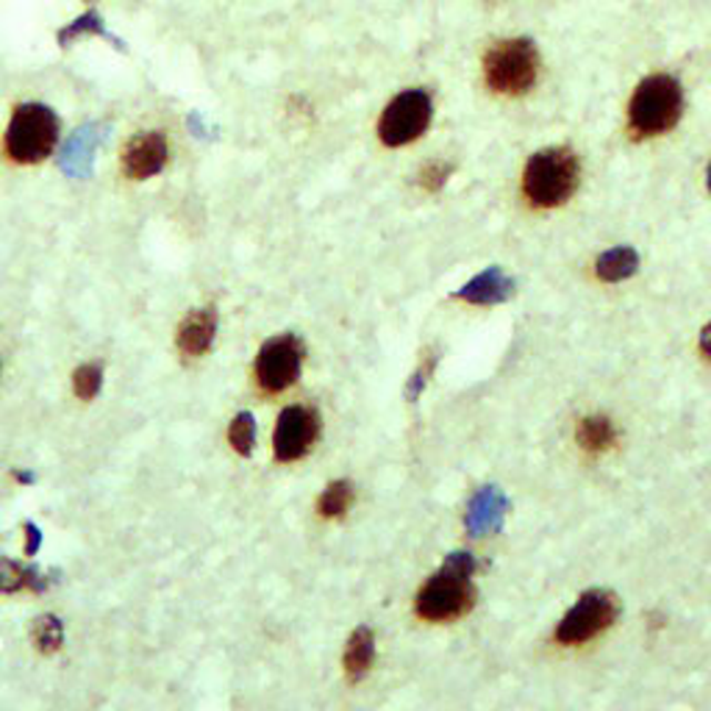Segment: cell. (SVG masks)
Returning a JSON list of instances; mask_svg holds the SVG:
<instances>
[{"label": "cell", "mask_w": 711, "mask_h": 711, "mask_svg": "<svg viewBox=\"0 0 711 711\" xmlns=\"http://www.w3.org/2000/svg\"><path fill=\"white\" fill-rule=\"evenodd\" d=\"M473 572H476V559L470 553L448 556L443 570L428 578L417 592V617L426 622H454L465 617L476 603Z\"/></svg>", "instance_id": "cell-1"}, {"label": "cell", "mask_w": 711, "mask_h": 711, "mask_svg": "<svg viewBox=\"0 0 711 711\" xmlns=\"http://www.w3.org/2000/svg\"><path fill=\"white\" fill-rule=\"evenodd\" d=\"M581 179V164L570 148L537 151L522 173V195L537 209H556L572 197Z\"/></svg>", "instance_id": "cell-2"}, {"label": "cell", "mask_w": 711, "mask_h": 711, "mask_svg": "<svg viewBox=\"0 0 711 711\" xmlns=\"http://www.w3.org/2000/svg\"><path fill=\"white\" fill-rule=\"evenodd\" d=\"M681 84L664 73L648 75L644 81H639L631 101H628V131L639 140L667 134L681 120Z\"/></svg>", "instance_id": "cell-3"}, {"label": "cell", "mask_w": 711, "mask_h": 711, "mask_svg": "<svg viewBox=\"0 0 711 711\" xmlns=\"http://www.w3.org/2000/svg\"><path fill=\"white\" fill-rule=\"evenodd\" d=\"M59 142V118L45 103H23L9 120L3 151L14 164H40Z\"/></svg>", "instance_id": "cell-4"}, {"label": "cell", "mask_w": 711, "mask_h": 711, "mask_svg": "<svg viewBox=\"0 0 711 711\" xmlns=\"http://www.w3.org/2000/svg\"><path fill=\"white\" fill-rule=\"evenodd\" d=\"M539 79V53L531 40L495 42L484 57V81L498 95H526Z\"/></svg>", "instance_id": "cell-5"}, {"label": "cell", "mask_w": 711, "mask_h": 711, "mask_svg": "<svg viewBox=\"0 0 711 711\" xmlns=\"http://www.w3.org/2000/svg\"><path fill=\"white\" fill-rule=\"evenodd\" d=\"M434 118V103L426 90H404L395 95L378 120V136L387 148H404L420 140Z\"/></svg>", "instance_id": "cell-6"}, {"label": "cell", "mask_w": 711, "mask_h": 711, "mask_svg": "<svg viewBox=\"0 0 711 711\" xmlns=\"http://www.w3.org/2000/svg\"><path fill=\"white\" fill-rule=\"evenodd\" d=\"M620 614V600L614 592L606 589H589L578 598V603L561 617L556 626V642L559 644H583L589 639L600 637L606 628L614 626Z\"/></svg>", "instance_id": "cell-7"}, {"label": "cell", "mask_w": 711, "mask_h": 711, "mask_svg": "<svg viewBox=\"0 0 711 711\" xmlns=\"http://www.w3.org/2000/svg\"><path fill=\"white\" fill-rule=\"evenodd\" d=\"M303 367V345L297 336L281 334L262 345L256 356V384L262 393L281 395L301 378Z\"/></svg>", "instance_id": "cell-8"}, {"label": "cell", "mask_w": 711, "mask_h": 711, "mask_svg": "<svg viewBox=\"0 0 711 711\" xmlns=\"http://www.w3.org/2000/svg\"><path fill=\"white\" fill-rule=\"evenodd\" d=\"M319 437V417L308 406H286L278 415L273 431V454L275 459L290 465L303 459L314 448Z\"/></svg>", "instance_id": "cell-9"}, {"label": "cell", "mask_w": 711, "mask_h": 711, "mask_svg": "<svg viewBox=\"0 0 711 711\" xmlns=\"http://www.w3.org/2000/svg\"><path fill=\"white\" fill-rule=\"evenodd\" d=\"M170 156L167 136L162 131H142L134 140H129L123 151V173L131 181L153 179L164 170Z\"/></svg>", "instance_id": "cell-10"}, {"label": "cell", "mask_w": 711, "mask_h": 711, "mask_svg": "<svg viewBox=\"0 0 711 711\" xmlns=\"http://www.w3.org/2000/svg\"><path fill=\"white\" fill-rule=\"evenodd\" d=\"M214 334H217V312L212 306L209 308H195L184 317V323L179 325V334H175V342H179V351L190 359H197L203 353L212 347Z\"/></svg>", "instance_id": "cell-11"}, {"label": "cell", "mask_w": 711, "mask_h": 711, "mask_svg": "<svg viewBox=\"0 0 711 711\" xmlns=\"http://www.w3.org/2000/svg\"><path fill=\"white\" fill-rule=\"evenodd\" d=\"M373 659H376V633L370 628H356L351 633L345 644V656H342V664H345V672L351 681H362V678L370 672Z\"/></svg>", "instance_id": "cell-12"}, {"label": "cell", "mask_w": 711, "mask_h": 711, "mask_svg": "<svg viewBox=\"0 0 711 711\" xmlns=\"http://www.w3.org/2000/svg\"><path fill=\"white\" fill-rule=\"evenodd\" d=\"M515 284L500 273V267H489L478 278H473L465 290H459V297L467 303H498L511 295Z\"/></svg>", "instance_id": "cell-13"}, {"label": "cell", "mask_w": 711, "mask_h": 711, "mask_svg": "<svg viewBox=\"0 0 711 711\" xmlns=\"http://www.w3.org/2000/svg\"><path fill=\"white\" fill-rule=\"evenodd\" d=\"M614 439L617 431L609 417L592 415L578 420L576 443L581 445V450H587V454H603V450H609L611 445H614Z\"/></svg>", "instance_id": "cell-14"}, {"label": "cell", "mask_w": 711, "mask_h": 711, "mask_svg": "<svg viewBox=\"0 0 711 711\" xmlns=\"http://www.w3.org/2000/svg\"><path fill=\"white\" fill-rule=\"evenodd\" d=\"M639 256L633 247H611L603 256L595 262V275H598L603 284H614V281H626L637 273Z\"/></svg>", "instance_id": "cell-15"}, {"label": "cell", "mask_w": 711, "mask_h": 711, "mask_svg": "<svg viewBox=\"0 0 711 711\" xmlns=\"http://www.w3.org/2000/svg\"><path fill=\"white\" fill-rule=\"evenodd\" d=\"M353 498H356V489H353L351 481H331L317 498V515L325 517V520L345 517L351 511Z\"/></svg>", "instance_id": "cell-16"}, {"label": "cell", "mask_w": 711, "mask_h": 711, "mask_svg": "<svg viewBox=\"0 0 711 711\" xmlns=\"http://www.w3.org/2000/svg\"><path fill=\"white\" fill-rule=\"evenodd\" d=\"M20 589H34V592H42L45 589V581L40 578L37 570H23L18 561L3 559L0 561V592H20Z\"/></svg>", "instance_id": "cell-17"}, {"label": "cell", "mask_w": 711, "mask_h": 711, "mask_svg": "<svg viewBox=\"0 0 711 711\" xmlns=\"http://www.w3.org/2000/svg\"><path fill=\"white\" fill-rule=\"evenodd\" d=\"M81 37H103V40H109V42H114L118 48H123V42H120L118 37L109 34L106 26H103L101 14H98V12L81 14V18L75 20V23H70L68 29L59 31V42H62V45H70V42L81 40Z\"/></svg>", "instance_id": "cell-18"}, {"label": "cell", "mask_w": 711, "mask_h": 711, "mask_svg": "<svg viewBox=\"0 0 711 711\" xmlns=\"http://www.w3.org/2000/svg\"><path fill=\"white\" fill-rule=\"evenodd\" d=\"M31 639H34L37 650L40 653H57L64 642V628L59 622V617L45 614L34 622V631H31Z\"/></svg>", "instance_id": "cell-19"}, {"label": "cell", "mask_w": 711, "mask_h": 711, "mask_svg": "<svg viewBox=\"0 0 711 711\" xmlns=\"http://www.w3.org/2000/svg\"><path fill=\"white\" fill-rule=\"evenodd\" d=\"M228 443L240 456H251L253 443H256V423L251 412H240L228 426Z\"/></svg>", "instance_id": "cell-20"}, {"label": "cell", "mask_w": 711, "mask_h": 711, "mask_svg": "<svg viewBox=\"0 0 711 711\" xmlns=\"http://www.w3.org/2000/svg\"><path fill=\"white\" fill-rule=\"evenodd\" d=\"M103 384V370L101 365H81L79 370L73 373V393L79 395L81 400H92L98 393H101Z\"/></svg>", "instance_id": "cell-21"}, {"label": "cell", "mask_w": 711, "mask_h": 711, "mask_svg": "<svg viewBox=\"0 0 711 711\" xmlns=\"http://www.w3.org/2000/svg\"><path fill=\"white\" fill-rule=\"evenodd\" d=\"M450 173H454V164L443 162V159H434V162H428L426 167L420 170L417 184H420L426 192H439L445 184H448Z\"/></svg>", "instance_id": "cell-22"}, {"label": "cell", "mask_w": 711, "mask_h": 711, "mask_svg": "<svg viewBox=\"0 0 711 711\" xmlns=\"http://www.w3.org/2000/svg\"><path fill=\"white\" fill-rule=\"evenodd\" d=\"M26 531H29V550H26V553H29V556H34L37 545H40V531H37V526H34V522H29V526H26Z\"/></svg>", "instance_id": "cell-23"}, {"label": "cell", "mask_w": 711, "mask_h": 711, "mask_svg": "<svg viewBox=\"0 0 711 711\" xmlns=\"http://www.w3.org/2000/svg\"><path fill=\"white\" fill-rule=\"evenodd\" d=\"M700 351H703L705 356H711V323L700 331Z\"/></svg>", "instance_id": "cell-24"}, {"label": "cell", "mask_w": 711, "mask_h": 711, "mask_svg": "<svg viewBox=\"0 0 711 711\" xmlns=\"http://www.w3.org/2000/svg\"><path fill=\"white\" fill-rule=\"evenodd\" d=\"M705 181H709V192H711V162H709V170H705Z\"/></svg>", "instance_id": "cell-25"}]
</instances>
